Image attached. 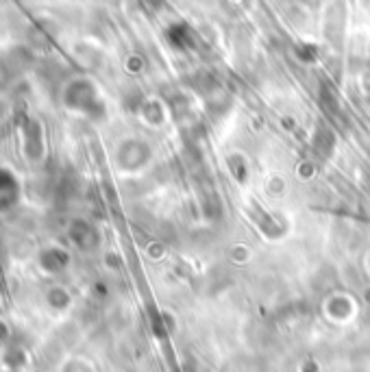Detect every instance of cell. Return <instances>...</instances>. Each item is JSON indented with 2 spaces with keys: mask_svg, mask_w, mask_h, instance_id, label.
Instances as JSON below:
<instances>
[{
  "mask_svg": "<svg viewBox=\"0 0 370 372\" xmlns=\"http://www.w3.org/2000/svg\"><path fill=\"white\" fill-rule=\"evenodd\" d=\"M63 103L72 111H79V113H85V116H92L94 107L98 105L96 103V92H94V87H92L90 81H72L66 87Z\"/></svg>",
  "mask_w": 370,
  "mask_h": 372,
  "instance_id": "1",
  "label": "cell"
},
{
  "mask_svg": "<svg viewBox=\"0 0 370 372\" xmlns=\"http://www.w3.org/2000/svg\"><path fill=\"white\" fill-rule=\"evenodd\" d=\"M68 261H70L68 253L63 251V248H57V246L44 248V251L39 253V257H37V264L46 275H59V272L68 266Z\"/></svg>",
  "mask_w": 370,
  "mask_h": 372,
  "instance_id": "2",
  "label": "cell"
},
{
  "mask_svg": "<svg viewBox=\"0 0 370 372\" xmlns=\"http://www.w3.org/2000/svg\"><path fill=\"white\" fill-rule=\"evenodd\" d=\"M18 198H20L18 179L7 168H0V211L13 207L18 203Z\"/></svg>",
  "mask_w": 370,
  "mask_h": 372,
  "instance_id": "3",
  "label": "cell"
},
{
  "mask_svg": "<svg viewBox=\"0 0 370 372\" xmlns=\"http://www.w3.org/2000/svg\"><path fill=\"white\" fill-rule=\"evenodd\" d=\"M46 305L51 307V309H55V311H63V309L70 305V294H68V290H63V287H59V285L51 287V290L46 292Z\"/></svg>",
  "mask_w": 370,
  "mask_h": 372,
  "instance_id": "4",
  "label": "cell"
},
{
  "mask_svg": "<svg viewBox=\"0 0 370 372\" xmlns=\"http://www.w3.org/2000/svg\"><path fill=\"white\" fill-rule=\"evenodd\" d=\"M5 364H7V370H22L24 364H27V353L18 346H11L5 353Z\"/></svg>",
  "mask_w": 370,
  "mask_h": 372,
  "instance_id": "5",
  "label": "cell"
},
{
  "mask_svg": "<svg viewBox=\"0 0 370 372\" xmlns=\"http://www.w3.org/2000/svg\"><path fill=\"white\" fill-rule=\"evenodd\" d=\"M9 335H11V331H9V327H7V322L0 320V342H7Z\"/></svg>",
  "mask_w": 370,
  "mask_h": 372,
  "instance_id": "6",
  "label": "cell"
},
{
  "mask_svg": "<svg viewBox=\"0 0 370 372\" xmlns=\"http://www.w3.org/2000/svg\"><path fill=\"white\" fill-rule=\"evenodd\" d=\"M7 372H20V370H7Z\"/></svg>",
  "mask_w": 370,
  "mask_h": 372,
  "instance_id": "7",
  "label": "cell"
}]
</instances>
